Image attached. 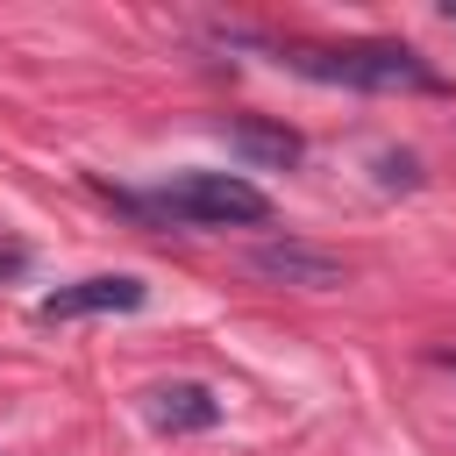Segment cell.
<instances>
[{
  "label": "cell",
  "mask_w": 456,
  "mask_h": 456,
  "mask_svg": "<svg viewBox=\"0 0 456 456\" xmlns=\"http://www.w3.org/2000/svg\"><path fill=\"white\" fill-rule=\"evenodd\" d=\"M142 413H150V428H164V435H207V428H221V399H214L207 385H192V378L150 385V392H142Z\"/></svg>",
  "instance_id": "obj_5"
},
{
  "label": "cell",
  "mask_w": 456,
  "mask_h": 456,
  "mask_svg": "<svg viewBox=\"0 0 456 456\" xmlns=\"http://www.w3.org/2000/svg\"><path fill=\"white\" fill-rule=\"evenodd\" d=\"M249 271L256 278H271V285H299V292H335V285H349V264L335 256V249H314V242H256L249 249Z\"/></svg>",
  "instance_id": "obj_4"
},
{
  "label": "cell",
  "mask_w": 456,
  "mask_h": 456,
  "mask_svg": "<svg viewBox=\"0 0 456 456\" xmlns=\"http://www.w3.org/2000/svg\"><path fill=\"white\" fill-rule=\"evenodd\" d=\"M150 299V285L135 278V271H93V278H78V285H57V292H43V306H36V321H93V314H135Z\"/></svg>",
  "instance_id": "obj_3"
},
{
  "label": "cell",
  "mask_w": 456,
  "mask_h": 456,
  "mask_svg": "<svg viewBox=\"0 0 456 456\" xmlns=\"http://www.w3.org/2000/svg\"><path fill=\"white\" fill-rule=\"evenodd\" d=\"M228 142L249 157V164H264V171H292L299 164V135L285 128V121H256V114H242V121H228Z\"/></svg>",
  "instance_id": "obj_6"
},
{
  "label": "cell",
  "mask_w": 456,
  "mask_h": 456,
  "mask_svg": "<svg viewBox=\"0 0 456 456\" xmlns=\"http://www.w3.org/2000/svg\"><path fill=\"white\" fill-rule=\"evenodd\" d=\"M278 64L299 78H321V86H356V93H442V71L406 43H342V50L292 43V50H278Z\"/></svg>",
  "instance_id": "obj_1"
},
{
  "label": "cell",
  "mask_w": 456,
  "mask_h": 456,
  "mask_svg": "<svg viewBox=\"0 0 456 456\" xmlns=\"http://www.w3.org/2000/svg\"><path fill=\"white\" fill-rule=\"evenodd\" d=\"M121 207L150 221H178V228H264L271 221V200L235 171H178L157 192H121Z\"/></svg>",
  "instance_id": "obj_2"
},
{
  "label": "cell",
  "mask_w": 456,
  "mask_h": 456,
  "mask_svg": "<svg viewBox=\"0 0 456 456\" xmlns=\"http://www.w3.org/2000/svg\"><path fill=\"white\" fill-rule=\"evenodd\" d=\"M378 185H399V192H413V185H420V164H413L406 150H385V157H378Z\"/></svg>",
  "instance_id": "obj_7"
},
{
  "label": "cell",
  "mask_w": 456,
  "mask_h": 456,
  "mask_svg": "<svg viewBox=\"0 0 456 456\" xmlns=\"http://www.w3.org/2000/svg\"><path fill=\"white\" fill-rule=\"evenodd\" d=\"M442 14H449V21H456V0H449V7H442Z\"/></svg>",
  "instance_id": "obj_8"
}]
</instances>
